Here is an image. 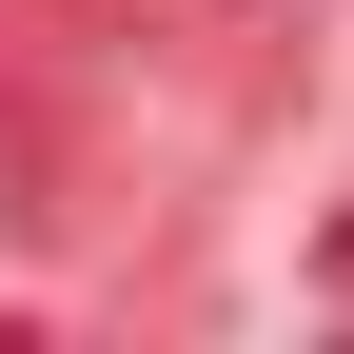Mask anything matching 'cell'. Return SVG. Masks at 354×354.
Masks as SVG:
<instances>
[{"mask_svg": "<svg viewBox=\"0 0 354 354\" xmlns=\"http://www.w3.org/2000/svg\"><path fill=\"white\" fill-rule=\"evenodd\" d=\"M59 20H158V0H59Z\"/></svg>", "mask_w": 354, "mask_h": 354, "instance_id": "6da1fadb", "label": "cell"}]
</instances>
